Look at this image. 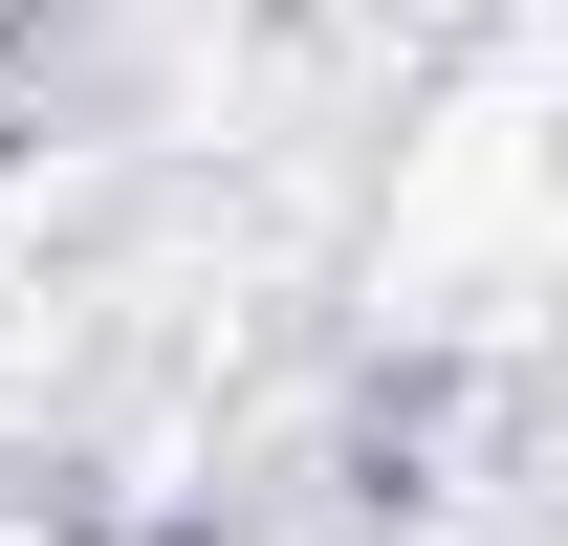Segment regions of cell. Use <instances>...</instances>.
Returning <instances> with one entry per match:
<instances>
[{
    "label": "cell",
    "instance_id": "cell-1",
    "mask_svg": "<svg viewBox=\"0 0 568 546\" xmlns=\"http://www.w3.org/2000/svg\"><path fill=\"white\" fill-rule=\"evenodd\" d=\"M547 306V110L525 88H459L416 153H394V328L503 350Z\"/></svg>",
    "mask_w": 568,
    "mask_h": 546
},
{
    "label": "cell",
    "instance_id": "cell-2",
    "mask_svg": "<svg viewBox=\"0 0 568 546\" xmlns=\"http://www.w3.org/2000/svg\"><path fill=\"white\" fill-rule=\"evenodd\" d=\"M0 546H88V525H44V503H0Z\"/></svg>",
    "mask_w": 568,
    "mask_h": 546
},
{
    "label": "cell",
    "instance_id": "cell-3",
    "mask_svg": "<svg viewBox=\"0 0 568 546\" xmlns=\"http://www.w3.org/2000/svg\"><path fill=\"white\" fill-rule=\"evenodd\" d=\"M22 22H44V0H0V44H22Z\"/></svg>",
    "mask_w": 568,
    "mask_h": 546
}]
</instances>
